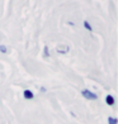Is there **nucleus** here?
<instances>
[{
	"label": "nucleus",
	"mask_w": 118,
	"mask_h": 124,
	"mask_svg": "<svg viewBox=\"0 0 118 124\" xmlns=\"http://www.w3.org/2000/svg\"><path fill=\"white\" fill-rule=\"evenodd\" d=\"M81 95H83L85 99H88V100H97V99H98V95L94 94V93H92L90 90H88V89H84L83 91H81Z\"/></svg>",
	"instance_id": "nucleus-1"
},
{
	"label": "nucleus",
	"mask_w": 118,
	"mask_h": 124,
	"mask_svg": "<svg viewBox=\"0 0 118 124\" xmlns=\"http://www.w3.org/2000/svg\"><path fill=\"white\" fill-rule=\"evenodd\" d=\"M56 51H57L59 53H61V54H65V53L69 52V47L67 46H59L57 48H56Z\"/></svg>",
	"instance_id": "nucleus-2"
},
{
	"label": "nucleus",
	"mask_w": 118,
	"mask_h": 124,
	"mask_svg": "<svg viewBox=\"0 0 118 124\" xmlns=\"http://www.w3.org/2000/svg\"><path fill=\"white\" fill-rule=\"evenodd\" d=\"M23 96L28 100H32L33 98H34V94H33L31 90H24V93H23Z\"/></svg>",
	"instance_id": "nucleus-3"
},
{
	"label": "nucleus",
	"mask_w": 118,
	"mask_h": 124,
	"mask_svg": "<svg viewBox=\"0 0 118 124\" xmlns=\"http://www.w3.org/2000/svg\"><path fill=\"white\" fill-rule=\"evenodd\" d=\"M105 103L108 104V105H114V98L112 96V95H107L105 96Z\"/></svg>",
	"instance_id": "nucleus-4"
},
{
	"label": "nucleus",
	"mask_w": 118,
	"mask_h": 124,
	"mask_svg": "<svg viewBox=\"0 0 118 124\" xmlns=\"http://www.w3.org/2000/svg\"><path fill=\"white\" fill-rule=\"evenodd\" d=\"M108 123H109V124H117V123H118V120H117V118L108 116Z\"/></svg>",
	"instance_id": "nucleus-5"
},
{
	"label": "nucleus",
	"mask_w": 118,
	"mask_h": 124,
	"mask_svg": "<svg viewBox=\"0 0 118 124\" xmlns=\"http://www.w3.org/2000/svg\"><path fill=\"white\" fill-rule=\"evenodd\" d=\"M83 24H84V27H85V29H88L89 32H92V31H93V28H92V25L89 24V23H88L86 20H84V23H83Z\"/></svg>",
	"instance_id": "nucleus-6"
},
{
	"label": "nucleus",
	"mask_w": 118,
	"mask_h": 124,
	"mask_svg": "<svg viewBox=\"0 0 118 124\" xmlns=\"http://www.w3.org/2000/svg\"><path fill=\"white\" fill-rule=\"evenodd\" d=\"M0 52L1 53H7V47L4 44H0Z\"/></svg>",
	"instance_id": "nucleus-7"
},
{
	"label": "nucleus",
	"mask_w": 118,
	"mask_h": 124,
	"mask_svg": "<svg viewBox=\"0 0 118 124\" xmlns=\"http://www.w3.org/2000/svg\"><path fill=\"white\" fill-rule=\"evenodd\" d=\"M43 53H44V56H46V57H48V56H50V51H48V47H47V46L44 47V49H43Z\"/></svg>",
	"instance_id": "nucleus-8"
}]
</instances>
